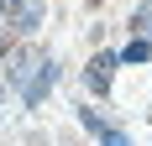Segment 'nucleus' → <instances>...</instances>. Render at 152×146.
Instances as JSON below:
<instances>
[{
  "mask_svg": "<svg viewBox=\"0 0 152 146\" xmlns=\"http://www.w3.org/2000/svg\"><path fill=\"white\" fill-rule=\"evenodd\" d=\"M53 84H58V63H53V58H42V63H37V78L21 89V99H26V104H42V94H47Z\"/></svg>",
  "mask_w": 152,
  "mask_h": 146,
  "instance_id": "obj_2",
  "label": "nucleus"
},
{
  "mask_svg": "<svg viewBox=\"0 0 152 146\" xmlns=\"http://www.w3.org/2000/svg\"><path fill=\"white\" fill-rule=\"evenodd\" d=\"M5 16H11L5 26H11L16 37H26V31L37 26V16H42V0H11V11H5Z\"/></svg>",
  "mask_w": 152,
  "mask_h": 146,
  "instance_id": "obj_1",
  "label": "nucleus"
},
{
  "mask_svg": "<svg viewBox=\"0 0 152 146\" xmlns=\"http://www.w3.org/2000/svg\"><path fill=\"white\" fill-rule=\"evenodd\" d=\"M0 99H5V84H0Z\"/></svg>",
  "mask_w": 152,
  "mask_h": 146,
  "instance_id": "obj_7",
  "label": "nucleus"
},
{
  "mask_svg": "<svg viewBox=\"0 0 152 146\" xmlns=\"http://www.w3.org/2000/svg\"><path fill=\"white\" fill-rule=\"evenodd\" d=\"M79 120H84V131H94V136H100V146H131V141H126V131H115V125H105V120L94 115V110H84Z\"/></svg>",
  "mask_w": 152,
  "mask_h": 146,
  "instance_id": "obj_4",
  "label": "nucleus"
},
{
  "mask_svg": "<svg viewBox=\"0 0 152 146\" xmlns=\"http://www.w3.org/2000/svg\"><path fill=\"white\" fill-rule=\"evenodd\" d=\"M37 63H42V52H16L11 73H5V84H16V89H26V73H37Z\"/></svg>",
  "mask_w": 152,
  "mask_h": 146,
  "instance_id": "obj_5",
  "label": "nucleus"
},
{
  "mask_svg": "<svg viewBox=\"0 0 152 146\" xmlns=\"http://www.w3.org/2000/svg\"><path fill=\"white\" fill-rule=\"evenodd\" d=\"M147 58H152V47L142 42V37H137V42H126V52H121V63H147Z\"/></svg>",
  "mask_w": 152,
  "mask_h": 146,
  "instance_id": "obj_6",
  "label": "nucleus"
},
{
  "mask_svg": "<svg viewBox=\"0 0 152 146\" xmlns=\"http://www.w3.org/2000/svg\"><path fill=\"white\" fill-rule=\"evenodd\" d=\"M115 63H121V52H94V63L84 68V78H89V89H94V94H105V89H110Z\"/></svg>",
  "mask_w": 152,
  "mask_h": 146,
  "instance_id": "obj_3",
  "label": "nucleus"
}]
</instances>
